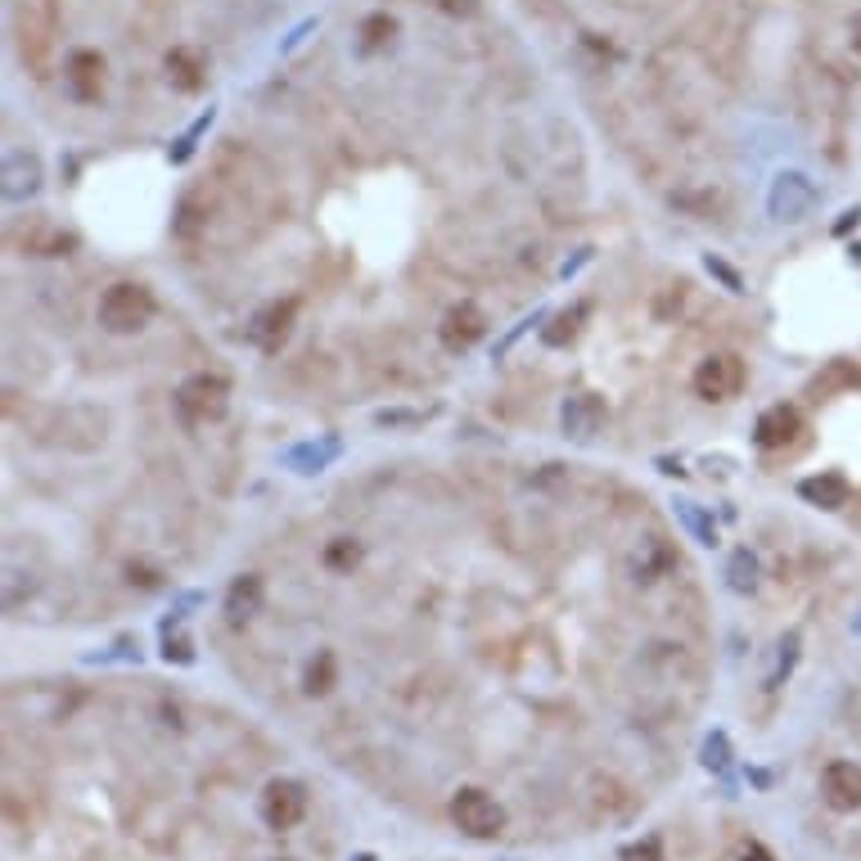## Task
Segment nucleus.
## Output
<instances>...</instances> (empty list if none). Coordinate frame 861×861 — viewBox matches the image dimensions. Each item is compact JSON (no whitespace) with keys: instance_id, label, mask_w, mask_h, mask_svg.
<instances>
[{"instance_id":"obj_15","label":"nucleus","mask_w":861,"mask_h":861,"mask_svg":"<svg viewBox=\"0 0 861 861\" xmlns=\"http://www.w3.org/2000/svg\"><path fill=\"white\" fill-rule=\"evenodd\" d=\"M258 609H262V577H258V573H239V577L230 582V591H226V613H230V623L253 619Z\"/></svg>"},{"instance_id":"obj_22","label":"nucleus","mask_w":861,"mask_h":861,"mask_svg":"<svg viewBox=\"0 0 861 861\" xmlns=\"http://www.w3.org/2000/svg\"><path fill=\"white\" fill-rule=\"evenodd\" d=\"M703 753H709L703 762H709V766H718V772H722V766H726V735H713V740L703 745Z\"/></svg>"},{"instance_id":"obj_5","label":"nucleus","mask_w":861,"mask_h":861,"mask_svg":"<svg viewBox=\"0 0 861 861\" xmlns=\"http://www.w3.org/2000/svg\"><path fill=\"white\" fill-rule=\"evenodd\" d=\"M816 208V186L803 172H781L772 180V195H766V212L776 222H803L808 212Z\"/></svg>"},{"instance_id":"obj_14","label":"nucleus","mask_w":861,"mask_h":861,"mask_svg":"<svg viewBox=\"0 0 861 861\" xmlns=\"http://www.w3.org/2000/svg\"><path fill=\"white\" fill-rule=\"evenodd\" d=\"M41 186V159L37 153H10L5 163V199H27Z\"/></svg>"},{"instance_id":"obj_18","label":"nucleus","mask_w":861,"mask_h":861,"mask_svg":"<svg viewBox=\"0 0 861 861\" xmlns=\"http://www.w3.org/2000/svg\"><path fill=\"white\" fill-rule=\"evenodd\" d=\"M726 573H731V587H735V591H753V587H758V564H753L749 550H735Z\"/></svg>"},{"instance_id":"obj_17","label":"nucleus","mask_w":861,"mask_h":861,"mask_svg":"<svg viewBox=\"0 0 861 861\" xmlns=\"http://www.w3.org/2000/svg\"><path fill=\"white\" fill-rule=\"evenodd\" d=\"M582 321H587V307L577 302V307H569V312H560V316H556V325H550V329H546L541 338H546L550 348H564L569 338H573V334L582 329Z\"/></svg>"},{"instance_id":"obj_2","label":"nucleus","mask_w":861,"mask_h":861,"mask_svg":"<svg viewBox=\"0 0 861 861\" xmlns=\"http://www.w3.org/2000/svg\"><path fill=\"white\" fill-rule=\"evenodd\" d=\"M745 384H749V365L735 352L703 357L699 371H695V392L703 397V402H735V397L745 392Z\"/></svg>"},{"instance_id":"obj_8","label":"nucleus","mask_w":861,"mask_h":861,"mask_svg":"<svg viewBox=\"0 0 861 861\" xmlns=\"http://www.w3.org/2000/svg\"><path fill=\"white\" fill-rule=\"evenodd\" d=\"M798 434H803V415H798V407H766L753 424V442L766 447V451H781L789 442H798Z\"/></svg>"},{"instance_id":"obj_12","label":"nucleus","mask_w":861,"mask_h":861,"mask_svg":"<svg viewBox=\"0 0 861 861\" xmlns=\"http://www.w3.org/2000/svg\"><path fill=\"white\" fill-rule=\"evenodd\" d=\"M294 316H298V302L294 298H285V302H275V307H266V312L258 316V325H253V338L266 348V352H275L289 338V329H294Z\"/></svg>"},{"instance_id":"obj_9","label":"nucleus","mask_w":861,"mask_h":861,"mask_svg":"<svg viewBox=\"0 0 861 861\" xmlns=\"http://www.w3.org/2000/svg\"><path fill=\"white\" fill-rule=\"evenodd\" d=\"M560 424H564L569 438L591 442L600 434V424H604V402H600L596 392H573L569 402L560 407Z\"/></svg>"},{"instance_id":"obj_23","label":"nucleus","mask_w":861,"mask_h":861,"mask_svg":"<svg viewBox=\"0 0 861 861\" xmlns=\"http://www.w3.org/2000/svg\"><path fill=\"white\" fill-rule=\"evenodd\" d=\"M623 861H659V839H650L645 848H627Z\"/></svg>"},{"instance_id":"obj_19","label":"nucleus","mask_w":861,"mask_h":861,"mask_svg":"<svg viewBox=\"0 0 861 861\" xmlns=\"http://www.w3.org/2000/svg\"><path fill=\"white\" fill-rule=\"evenodd\" d=\"M329 686H334V654L321 650L312 659V667H307V695H325Z\"/></svg>"},{"instance_id":"obj_10","label":"nucleus","mask_w":861,"mask_h":861,"mask_svg":"<svg viewBox=\"0 0 861 861\" xmlns=\"http://www.w3.org/2000/svg\"><path fill=\"white\" fill-rule=\"evenodd\" d=\"M442 344L451 348V352H470L478 338L487 334V316L478 312L474 302H460V307H451V312L442 316Z\"/></svg>"},{"instance_id":"obj_16","label":"nucleus","mask_w":861,"mask_h":861,"mask_svg":"<svg viewBox=\"0 0 861 861\" xmlns=\"http://www.w3.org/2000/svg\"><path fill=\"white\" fill-rule=\"evenodd\" d=\"M167 77H172L180 90H199V86H203V64H199V54L186 50V46L172 50V54H167Z\"/></svg>"},{"instance_id":"obj_24","label":"nucleus","mask_w":861,"mask_h":861,"mask_svg":"<svg viewBox=\"0 0 861 861\" xmlns=\"http://www.w3.org/2000/svg\"><path fill=\"white\" fill-rule=\"evenodd\" d=\"M709 271H718V275H722V280H726L731 289H740V275H735L731 266H722V262H713V258H709Z\"/></svg>"},{"instance_id":"obj_13","label":"nucleus","mask_w":861,"mask_h":861,"mask_svg":"<svg viewBox=\"0 0 861 861\" xmlns=\"http://www.w3.org/2000/svg\"><path fill=\"white\" fill-rule=\"evenodd\" d=\"M798 491H803V501H812V506H821V510H844V506H848V497H852V487H848V478H844V474H816V478H803V483H798Z\"/></svg>"},{"instance_id":"obj_11","label":"nucleus","mask_w":861,"mask_h":861,"mask_svg":"<svg viewBox=\"0 0 861 861\" xmlns=\"http://www.w3.org/2000/svg\"><path fill=\"white\" fill-rule=\"evenodd\" d=\"M64 82H68V90H73V100H82V104L100 100V90H104V59H100L96 50H77V54H68Z\"/></svg>"},{"instance_id":"obj_6","label":"nucleus","mask_w":861,"mask_h":861,"mask_svg":"<svg viewBox=\"0 0 861 861\" xmlns=\"http://www.w3.org/2000/svg\"><path fill=\"white\" fill-rule=\"evenodd\" d=\"M821 798L829 812H857L861 808V766L857 762H829L821 772Z\"/></svg>"},{"instance_id":"obj_7","label":"nucleus","mask_w":861,"mask_h":861,"mask_svg":"<svg viewBox=\"0 0 861 861\" xmlns=\"http://www.w3.org/2000/svg\"><path fill=\"white\" fill-rule=\"evenodd\" d=\"M302 816H307V794H302V785L275 781V785L262 794V821H266L271 829H294Z\"/></svg>"},{"instance_id":"obj_3","label":"nucleus","mask_w":861,"mask_h":861,"mask_svg":"<svg viewBox=\"0 0 861 861\" xmlns=\"http://www.w3.org/2000/svg\"><path fill=\"white\" fill-rule=\"evenodd\" d=\"M230 407V388L217 375H195L176 388V411L186 424H208V420H222Z\"/></svg>"},{"instance_id":"obj_1","label":"nucleus","mask_w":861,"mask_h":861,"mask_svg":"<svg viewBox=\"0 0 861 861\" xmlns=\"http://www.w3.org/2000/svg\"><path fill=\"white\" fill-rule=\"evenodd\" d=\"M153 321V294L136 280H117L100 294V325L109 334H136Z\"/></svg>"},{"instance_id":"obj_4","label":"nucleus","mask_w":861,"mask_h":861,"mask_svg":"<svg viewBox=\"0 0 861 861\" xmlns=\"http://www.w3.org/2000/svg\"><path fill=\"white\" fill-rule=\"evenodd\" d=\"M451 821L465 829L470 839H497L506 829V808L483 789H460L451 798Z\"/></svg>"},{"instance_id":"obj_27","label":"nucleus","mask_w":861,"mask_h":861,"mask_svg":"<svg viewBox=\"0 0 861 861\" xmlns=\"http://www.w3.org/2000/svg\"><path fill=\"white\" fill-rule=\"evenodd\" d=\"M357 861H375V857H357Z\"/></svg>"},{"instance_id":"obj_20","label":"nucleus","mask_w":861,"mask_h":861,"mask_svg":"<svg viewBox=\"0 0 861 861\" xmlns=\"http://www.w3.org/2000/svg\"><path fill=\"white\" fill-rule=\"evenodd\" d=\"M357 560H361V546H357L352 537H338V541L325 550V564H329V569H352Z\"/></svg>"},{"instance_id":"obj_26","label":"nucleus","mask_w":861,"mask_h":861,"mask_svg":"<svg viewBox=\"0 0 861 861\" xmlns=\"http://www.w3.org/2000/svg\"><path fill=\"white\" fill-rule=\"evenodd\" d=\"M852 50H857V54H861V18H857V23H852Z\"/></svg>"},{"instance_id":"obj_21","label":"nucleus","mask_w":861,"mask_h":861,"mask_svg":"<svg viewBox=\"0 0 861 861\" xmlns=\"http://www.w3.org/2000/svg\"><path fill=\"white\" fill-rule=\"evenodd\" d=\"M384 37H392V18H384V14H375L371 23H365V50H375V46H384Z\"/></svg>"},{"instance_id":"obj_25","label":"nucleus","mask_w":861,"mask_h":861,"mask_svg":"<svg viewBox=\"0 0 861 861\" xmlns=\"http://www.w3.org/2000/svg\"><path fill=\"white\" fill-rule=\"evenodd\" d=\"M740 861H772V852H766L762 844H749V852H745Z\"/></svg>"}]
</instances>
